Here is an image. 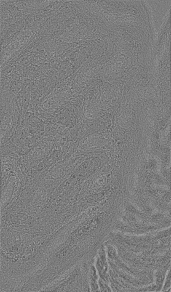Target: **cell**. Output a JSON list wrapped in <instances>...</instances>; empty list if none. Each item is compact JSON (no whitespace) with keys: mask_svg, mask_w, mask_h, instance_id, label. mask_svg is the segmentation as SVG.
<instances>
[{"mask_svg":"<svg viewBox=\"0 0 171 292\" xmlns=\"http://www.w3.org/2000/svg\"><path fill=\"white\" fill-rule=\"evenodd\" d=\"M93 263L90 265L88 272L90 291L99 292L100 291L98 285V274Z\"/></svg>","mask_w":171,"mask_h":292,"instance_id":"cell-2","label":"cell"},{"mask_svg":"<svg viewBox=\"0 0 171 292\" xmlns=\"http://www.w3.org/2000/svg\"><path fill=\"white\" fill-rule=\"evenodd\" d=\"M98 285L100 291L101 292L108 291L109 289H107L108 287L110 288L111 289V287L109 286L110 285H109L107 283L105 282L99 278L98 280Z\"/></svg>","mask_w":171,"mask_h":292,"instance_id":"cell-3","label":"cell"},{"mask_svg":"<svg viewBox=\"0 0 171 292\" xmlns=\"http://www.w3.org/2000/svg\"><path fill=\"white\" fill-rule=\"evenodd\" d=\"M94 263L99 278L107 283L109 280V265L104 244L99 249L95 257Z\"/></svg>","mask_w":171,"mask_h":292,"instance_id":"cell-1","label":"cell"}]
</instances>
